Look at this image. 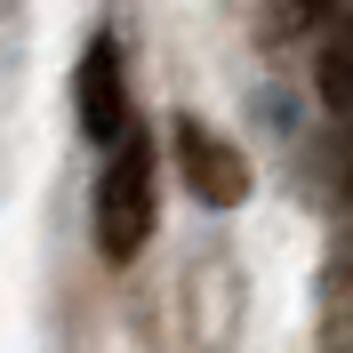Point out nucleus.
I'll return each mask as SVG.
<instances>
[{
    "label": "nucleus",
    "mask_w": 353,
    "mask_h": 353,
    "mask_svg": "<svg viewBox=\"0 0 353 353\" xmlns=\"http://www.w3.org/2000/svg\"><path fill=\"white\" fill-rule=\"evenodd\" d=\"M176 161H185V185H193L209 209H233L249 193V161L241 145H225L217 129H201V121H176Z\"/></svg>",
    "instance_id": "obj_2"
},
{
    "label": "nucleus",
    "mask_w": 353,
    "mask_h": 353,
    "mask_svg": "<svg viewBox=\"0 0 353 353\" xmlns=\"http://www.w3.org/2000/svg\"><path fill=\"white\" fill-rule=\"evenodd\" d=\"M330 8H337V0H297V17H330Z\"/></svg>",
    "instance_id": "obj_5"
},
{
    "label": "nucleus",
    "mask_w": 353,
    "mask_h": 353,
    "mask_svg": "<svg viewBox=\"0 0 353 353\" xmlns=\"http://www.w3.org/2000/svg\"><path fill=\"white\" fill-rule=\"evenodd\" d=\"M313 81H321V105L330 112H353V8L330 24V41L313 57Z\"/></svg>",
    "instance_id": "obj_4"
},
{
    "label": "nucleus",
    "mask_w": 353,
    "mask_h": 353,
    "mask_svg": "<svg viewBox=\"0 0 353 353\" xmlns=\"http://www.w3.org/2000/svg\"><path fill=\"white\" fill-rule=\"evenodd\" d=\"M145 241H153V145L129 129L112 137V161L97 176V249L112 265H129Z\"/></svg>",
    "instance_id": "obj_1"
},
{
    "label": "nucleus",
    "mask_w": 353,
    "mask_h": 353,
    "mask_svg": "<svg viewBox=\"0 0 353 353\" xmlns=\"http://www.w3.org/2000/svg\"><path fill=\"white\" fill-rule=\"evenodd\" d=\"M72 97H81V129L97 137V145H112V137H129V129H137V112H129V81H121V48H112V41H88Z\"/></svg>",
    "instance_id": "obj_3"
}]
</instances>
